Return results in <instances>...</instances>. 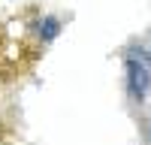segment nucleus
<instances>
[{
	"label": "nucleus",
	"mask_w": 151,
	"mask_h": 145,
	"mask_svg": "<svg viewBox=\"0 0 151 145\" xmlns=\"http://www.w3.org/2000/svg\"><path fill=\"white\" fill-rule=\"evenodd\" d=\"M127 88H130V97L136 103H142L148 91H151V60L145 52H130L127 55Z\"/></svg>",
	"instance_id": "f257e3e1"
},
{
	"label": "nucleus",
	"mask_w": 151,
	"mask_h": 145,
	"mask_svg": "<svg viewBox=\"0 0 151 145\" xmlns=\"http://www.w3.org/2000/svg\"><path fill=\"white\" fill-rule=\"evenodd\" d=\"M58 30H60L58 18H45V21H40V33H42V39H55Z\"/></svg>",
	"instance_id": "f03ea898"
},
{
	"label": "nucleus",
	"mask_w": 151,
	"mask_h": 145,
	"mask_svg": "<svg viewBox=\"0 0 151 145\" xmlns=\"http://www.w3.org/2000/svg\"><path fill=\"white\" fill-rule=\"evenodd\" d=\"M142 52H145V55H148V60H151V39H148V45L142 48Z\"/></svg>",
	"instance_id": "7ed1b4c3"
}]
</instances>
